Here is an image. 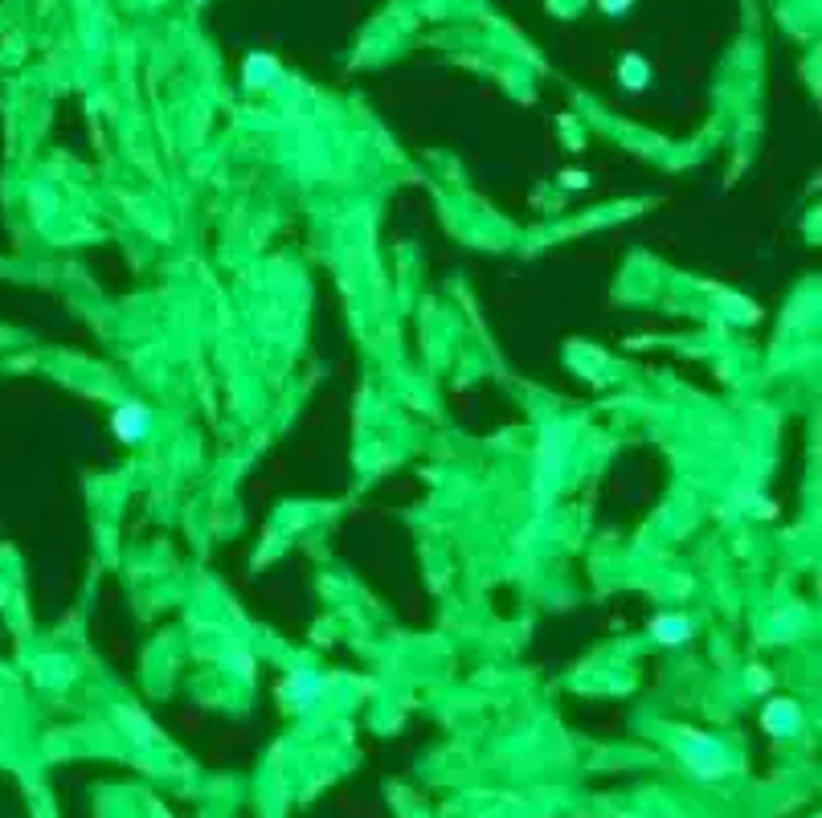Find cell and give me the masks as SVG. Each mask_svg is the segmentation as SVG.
<instances>
[{"label":"cell","instance_id":"1","mask_svg":"<svg viewBox=\"0 0 822 818\" xmlns=\"http://www.w3.org/2000/svg\"><path fill=\"white\" fill-rule=\"evenodd\" d=\"M152 426V417H147V409L143 405H119L115 409V434L123 442H140L143 434Z\"/></svg>","mask_w":822,"mask_h":818},{"label":"cell","instance_id":"2","mask_svg":"<svg viewBox=\"0 0 822 818\" xmlns=\"http://www.w3.org/2000/svg\"><path fill=\"white\" fill-rule=\"evenodd\" d=\"M798 724H802V716H798V708H794L790 699H774V704L765 708V728H769L774 737H790V732H798Z\"/></svg>","mask_w":822,"mask_h":818},{"label":"cell","instance_id":"3","mask_svg":"<svg viewBox=\"0 0 822 818\" xmlns=\"http://www.w3.org/2000/svg\"><path fill=\"white\" fill-rule=\"evenodd\" d=\"M651 634H655L658 643H683L691 634V622L687 618H655L651 622Z\"/></svg>","mask_w":822,"mask_h":818},{"label":"cell","instance_id":"4","mask_svg":"<svg viewBox=\"0 0 822 818\" xmlns=\"http://www.w3.org/2000/svg\"><path fill=\"white\" fill-rule=\"evenodd\" d=\"M622 74L630 78L626 86H642V82H647V70H642V62H638V58H626V66H622Z\"/></svg>","mask_w":822,"mask_h":818},{"label":"cell","instance_id":"5","mask_svg":"<svg viewBox=\"0 0 822 818\" xmlns=\"http://www.w3.org/2000/svg\"><path fill=\"white\" fill-rule=\"evenodd\" d=\"M564 185H569V189H581V185H585V176H577V172H569V176H564Z\"/></svg>","mask_w":822,"mask_h":818},{"label":"cell","instance_id":"6","mask_svg":"<svg viewBox=\"0 0 822 818\" xmlns=\"http://www.w3.org/2000/svg\"><path fill=\"white\" fill-rule=\"evenodd\" d=\"M626 4H630V0H602V8H610V13L614 8H626Z\"/></svg>","mask_w":822,"mask_h":818}]
</instances>
